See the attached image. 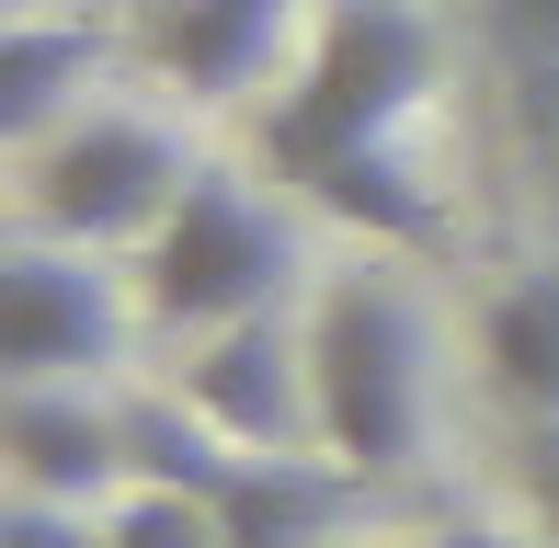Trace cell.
<instances>
[{
    "label": "cell",
    "instance_id": "6da1fadb",
    "mask_svg": "<svg viewBox=\"0 0 559 548\" xmlns=\"http://www.w3.org/2000/svg\"><path fill=\"white\" fill-rule=\"evenodd\" d=\"M423 92H435V23H423V0H332L297 92L263 115V160L286 183H309V171L354 160V148H400Z\"/></svg>",
    "mask_w": 559,
    "mask_h": 548
},
{
    "label": "cell",
    "instance_id": "7a4b0ae2",
    "mask_svg": "<svg viewBox=\"0 0 559 548\" xmlns=\"http://www.w3.org/2000/svg\"><path fill=\"white\" fill-rule=\"evenodd\" d=\"M309 378H320V457H343L354 480H400L423 445V320L389 274L320 286Z\"/></svg>",
    "mask_w": 559,
    "mask_h": 548
},
{
    "label": "cell",
    "instance_id": "3957f363",
    "mask_svg": "<svg viewBox=\"0 0 559 548\" xmlns=\"http://www.w3.org/2000/svg\"><path fill=\"white\" fill-rule=\"evenodd\" d=\"M286 274H297V229L240 183V171H194L183 206L138 240V309L160 332H228L251 309H286Z\"/></svg>",
    "mask_w": 559,
    "mask_h": 548
},
{
    "label": "cell",
    "instance_id": "277c9868",
    "mask_svg": "<svg viewBox=\"0 0 559 548\" xmlns=\"http://www.w3.org/2000/svg\"><path fill=\"white\" fill-rule=\"evenodd\" d=\"M183 148H171L148 115H81V127L35 138L23 160V217L69 252H104V240H148L171 206H183Z\"/></svg>",
    "mask_w": 559,
    "mask_h": 548
},
{
    "label": "cell",
    "instance_id": "5b68a950",
    "mask_svg": "<svg viewBox=\"0 0 559 548\" xmlns=\"http://www.w3.org/2000/svg\"><path fill=\"white\" fill-rule=\"evenodd\" d=\"M183 401L217 422L240 457H309L320 445V378H309V332L286 309H251L228 332L194 343L183 366Z\"/></svg>",
    "mask_w": 559,
    "mask_h": 548
},
{
    "label": "cell",
    "instance_id": "8992f818",
    "mask_svg": "<svg viewBox=\"0 0 559 548\" xmlns=\"http://www.w3.org/2000/svg\"><path fill=\"white\" fill-rule=\"evenodd\" d=\"M115 343H126V320H115V286L92 274V252L35 240V252L0 263V366L23 389L69 378V366H104Z\"/></svg>",
    "mask_w": 559,
    "mask_h": 548
},
{
    "label": "cell",
    "instance_id": "52a82bcc",
    "mask_svg": "<svg viewBox=\"0 0 559 548\" xmlns=\"http://www.w3.org/2000/svg\"><path fill=\"white\" fill-rule=\"evenodd\" d=\"M0 457H12V491H35V503H92L126 480V422L92 401H58V389H12Z\"/></svg>",
    "mask_w": 559,
    "mask_h": 548
},
{
    "label": "cell",
    "instance_id": "ba28073f",
    "mask_svg": "<svg viewBox=\"0 0 559 548\" xmlns=\"http://www.w3.org/2000/svg\"><path fill=\"white\" fill-rule=\"evenodd\" d=\"M286 12H297V0H148L138 58L160 69V81H183L194 104H217V92H240L251 69L274 58Z\"/></svg>",
    "mask_w": 559,
    "mask_h": 548
},
{
    "label": "cell",
    "instance_id": "9c48e42d",
    "mask_svg": "<svg viewBox=\"0 0 559 548\" xmlns=\"http://www.w3.org/2000/svg\"><path fill=\"white\" fill-rule=\"evenodd\" d=\"M354 468H320V457H240L217 491V537L228 548H332L343 514H354Z\"/></svg>",
    "mask_w": 559,
    "mask_h": 548
},
{
    "label": "cell",
    "instance_id": "30bf717a",
    "mask_svg": "<svg viewBox=\"0 0 559 548\" xmlns=\"http://www.w3.org/2000/svg\"><path fill=\"white\" fill-rule=\"evenodd\" d=\"M92 69H104L92 12H12V35H0V138H46Z\"/></svg>",
    "mask_w": 559,
    "mask_h": 548
},
{
    "label": "cell",
    "instance_id": "8fae6325",
    "mask_svg": "<svg viewBox=\"0 0 559 548\" xmlns=\"http://www.w3.org/2000/svg\"><path fill=\"white\" fill-rule=\"evenodd\" d=\"M479 366L525 422H559V274H525V286L491 297L479 320Z\"/></svg>",
    "mask_w": 559,
    "mask_h": 548
},
{
    "label": "cell",
    "instance_id": "7c38bea8",
    "mask_svg": "<svg viewBox=\"0 0 559 548\" xmlns=\"http://www.w3.org/2000/svg\"><path fill=\"white\" fill-rule=\"evenodd\" d=\"M297 194H309V206H332V217H354V229H377V240H445L435 194L412 183V160H400V148H354V160L309 171Z\"/></svg>",
    "mask_w": 559,
    "mask_h": 548
},
{
    "label": "cell",
    "instance_id": "4fadbf2b",
    "mask_svg": "<svg viewBox=\"0 0 559 548\" xmlns=\"http://www.w3.org/2000/svg\"><path fill=\"white\" fill-rule=\"evenodd\" d=\"M126 480H160V491H228V468H240V445L217 434L206 412H171V401H126Z\"/></svg>",
    "mask_w": 559,
    "mask_h": 548
},
{
    "label": "cell",
    "instance_id": "5bb4252c",
    "mask_svg": "<svg viewBox=\"0 0 559 548\" xmlns=\"http://www.w3.org/2000/svg\"><path fill=\"white\" fill-rule=\"evenodd\" d=\"M104 537H115V548H228L206 491H160V480H138V491H126V503L104 514Z\"/></svg>",
    "mask_w": 559,
    "mask_h": 548
},
{
    "label": "cell",
    "instance_id": "9a60e30c",
    "mask_svg": "<svg viewBox=\"0 0 559 548\" xmlns=\"http://www.w3.org/2000/svg\"><path fill=\"white\" fill-rule=\"evenodd\" d=\"M0 548H115L92 526L81 503H35V491H12V514H0Z\"/></svg>",
    "mask_w": 559,
    "mask_h": 548
},
{
    "label": "cell",
    "instance_id": "2e32d148",
    "mask_svg": "<svg viewBox=\"0 0 559 548\" xmlns=\"http://www.w3.org/2000/svg\"><path fill=\"white\" fill-rule=\"evenodd\" d=\"M525 514H537V548H559V422L525 434Z\"/></svg>",
    "mask_w": 559,
    "mask_h": 548
},
{
    "label": "cell",
    "instance_id": "e0dca14e",
    "mask_svg": "<svg viewBox=\"0 0 559 548\" xmlns=\"http://www.w3.org/2000/svg\"><path fill=\"white\" fill-rule=\"evenodd\" d=\"M502 23H514L525 46H537V58H559V0H491Z\"/></svg>",
    "mask_w": 559,
    "mask_h": 548
},
{
    "label": "cell",
    "instance_id": "ac0fdd59",
    "mask_svg": "<svg viewBox=\"0 0 559 548\" xmlns=\"http://www.w3.org/2000/svg\"><path fill=\"white\" fill-rule=\"evenodd\" d=\"M435 548H514V537H491V526H445Z\"/></svg>",
    "mask_w": 559,
    "mask_h": 548
}]
</instances>
